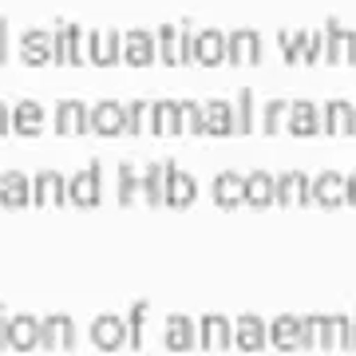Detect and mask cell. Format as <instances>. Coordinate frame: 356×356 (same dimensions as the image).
<instances>
[{
    "mask_svg": "<svg viewBox=\"0 0 356 356\" xmlns=\"http://www.w3.org/2000/svg\"><path fill=\"white\" fill-rule=\"evenodd\" d=\"M99 198H103V163L95 159L88 170H76L67 178V202L79 206V210H95Z\"/></svg>",
    "mask_w": 356,
    "mask_h": 356,
    "instance_id": "obj_1",
    "label": "cell"
},
{
    "mask_svg": "<svg viewBox=\"0 0 356 356\" xmlns=\"http://www.w3.org/2000/svg\"><path fill=\"white\" fill-rule=\"evenodd\" d=\"M154 36H159V60H163V64H170V67L194 64V32L186 24H182V28L163 24Z\"/></svg>",
    "mask_w": 356,
    "mask_h": 356,
    "instance_id": "obj_2",
    "label": "cell"
},
{
    "mask_svg": "<svg viewBox=\"0 0 356 356\" xmlns=\"http://www.w3.org/2000/svg\"><path fill=\"white\" fill-rule=\"evenodd\" d=\"M261 60H266V44H261V36H257L254 28H238V32L226 36V64L254 67Z\"/></svg>",
    "mask_w": 356,
    "mask_h": 356,
    "instance_id": "obj_3",
    "label": "cell"
},
{
    "mask_svg": "<svg viewBox=\"0 0 356 356\" xmlns=\"http://www.w3.org/2000/svg\"><path fill=\"white\" fill-rule=\"evenodd\" d=\"M51 44H56V64H83V60H91V32L83 36L79 24H60L51 32Z\"/></svg>",
    "mask_w": 356,
    "mask_h": 356,
    "instance_id": "obj_4",
    "label": "cell"
},
{
    "mask_svg": "<svg viewBox=\"0 0 356 356\" xmlns=\"http://www.w3.org/2000/svg\"><path fill=\"white\" fill-rule=\"evenodd\" d=\"M79 344V332H76V321L67 313H51L48 321H40V348L48 353H72Z\"/></svg>",
    "mask_w": 356,
    "mask_h": 356,
    "instance_id": "obj_5",
    "label": "cell"
},
{
    "mask_svg": "<svg viewBox=\"0 0 356 356\" xmlns=\"http://www.w3.org/2000/svg\"><path fill=\"white\" fill-rule=\"evenodd\" d=\"M325 64H332V67L356 64V32L344 28L341 20L325 24Z\"/></svg>",
    "mask_w": 356,
    "mask_h": 356,
    "instance_id": "obj_6",
    "label": "cell"
},
{
    "mask_svg": "<svg viewBox=\"0 0 356 356\" xmlns=\"http://www.w3.org/2000/svg\"><path fill=\"white\" fill-rule=\"evenodd\" d=\"M91 344L103 348V353H119V348H127V344H131L127 317H115V313L95 317V325H91Z\"/></svg>",
    "mask_w": 356,
    "mask_h": 356,
    "instance_id": "obj_7",
    "label": "cell"
},
{
    "mask_svg": "<svg viewBox=\"0 0 356 356\" xmlns=\"http://www.w3.org/2000/svg\"><path fill=\"white\" fill-rule=\"evenodd\" d=\"M91 131L103 135V139L127 135V103H119V99L95 103V107H91Z\"/></svg>",
    "mask_w": 356,
    "mask_h": 356,
    "instance_id": "obj_8",
    "label": "cell"
},
{
    "mask_svg": "<svg viewBox=\"0 0 356 356\" xmlns=\"http://www.w3.org/2000/svg\"><path fill=\"white\" fill-rule=\"evenodd\" d=\"M154 60H159V36H154V32H143V28L123 32V64L151 67Z\"/></svg>",
    "mask_w": 356,
    "mask_h": 356,
    "instance_id": "obj_9",
    "label": "cell"
},
{
    "mask_svg": "<svg viewBox=\"0 0 356 356\" xmlns=\"http://www.w3.org/2000/svg\"><path fill=\"white\" fill-rule=\"evenodd\" d=\"M321 127H325V135L353 139L356 135V107L348 99H329L321 107Z\"/></svg>",
    "mask_w": 356,
    "mask_h": 356,
    "instance_id": "obj_10",
    "label": "cell"
},
{
    "mask_svg": "<svg viewBox=\"0 0 356 356\" xmlns=\"http://www.w3.org/2000/svg\"><path fill=\"white\" fill-rule=\"evenodd\" d=\"M198 344H202L206 353H226V348H234V325H229V317L210 313V317L198 321Z\"/></svg>",
    "mask_w": 356,
    "mask_h": 356,
    "instance_id": "obj_11",
    "label": "cell"
},
{
    "mask_svg": "<svg viewBox=\"0 0 356 356\" xmlns=\"http://www.w3.org/2000/svg\"><path fill=\"white\" fill-rule=\"evenodd\" d=\"M313 202L325 206V210L348 206V178L337 175V170H325V175H317V178H313Z\"/></svg>",
    "mask_w": 356,
    "mask_h": 356,
    "instance_id": "obj_12",
    "label": "cell"
},
{
    "mask_svg": "<svg viewBox=\"0 0 356 356\" xmlns=\"http://www.w3.org/2000/svg\"><path fill=\"white\" fill-rule=\"evenodd\" d=\"M20 60L32 67H44V64H56V44H51V32L44 28H28L20 36Z\"/></svg>",
    "mask_w": 356,
    "mask_h": 356,
    "instance_id": "obj_13",
    "label": "cell"
},
{
    "mask_svg": "<svg viewBox=\"0 0 356 356\" xmlns=\"http://www.w3.org/2000/svg\"><path fill=\"white\" fill-rule=\"evenodd\" d=\"M285 131L289 135H297V139H313L321 127V107L313 99H293L289 103V123H285Z\"/></svg>",
    "mask_w": 356,
    "mask_h": 356,
    "instance_id": "obj_14",
    "label": "cell"
},
{
    "mask_svg": "<svg viewBox=\"0 0 356 356\" xmlns=\"http://www.w3.org/2000/svg\"><path fill=\"white\" fill-rule=\"evenodd\" d=\"M32 202H36L32 198V178L20 175V170H4L0 175V206L4 210H24Z\"/></svg>",
    "mask_w": 356,
    "mask_h": 356,
    "instance_id": "obj_15",
    "label": "cell"
},
{
    "mask_svg": "<svg viewBox=\"0 0 356 356\" xmlns=\"http://www.w3.org/2000/svg\"><path fill=\"white\" fill-rule=\"evenodd\" d=\"M301 341H305V317L285 313V317H277L273 325H269V344H273L277 353H297Z\"/></svg>",
    "mask_w": 356,
    "mask_h": 356,
    "instance_id": "obj_16",
    "label": "cell"
},
{
    "mask_svg": "<svg viewBox=\"0 0 356 356\" xmlns=\"http://www.w3.org/2000/svg\"><path fill=\"white\" fill-rule=\"evenodd\" d=\"M234 344H238V353H261L269 344V325L261 317H254V313L238 317V325H234Z\"/></svg>",
    "mask_w": 356,
    "mask_h": 356,
    "instance_id": "obj_17",
    "label": "cell"
},
{
    "mask_svg": "<svg viewBox=\"0 0 356 356\" xmlns=\"http://www.w3.org/2000/svg\"><path fill=\"white\" fill-rule=\"evenodd\" d=\"M32 198L36 206H67V178L60 170H40L32 178Z\"/></svg>",
    "mask_w": 356,
    "mask_h": 356,
    "instance_id": "obj_18",
    "label": "cell"
},
{
    "mask_svg": "<svg viewBox=\"0 0 356 356\" xmlns=\"http://www.w3.org/2000/svg\"><path fill=\"white\" fill-rule=\"evenodd\" d=\"M277 206H313V178L301 170L277 178Z\"/></svg>",
    "mask_w": 356,
    "mask_h": 356,
    "instance_id": "obj_19",
    "label": "cell"
},
{
    "mask_svg": "<svg viewBox=\"0 0 356 356\" xmlns=\"http://www.w3.org/2000/svg\"><path fill=\"white\" fill-rule=\"evenodd\" d=\"M194 64H202V67L226 64V32H218V28L194 32Z\"/></svg>",
    "mask_w": 356,
    "mask_h": 356,
    "instance_id": "obj_20",
    "label": "cell"
},
{
    "mask_svg": "<svg viewBox=\"0 0 356 356\" xmlns=\"http://www.w3.org/2000/svg\"><path fill=\"white\" fill-rule=\"evenodd\" d=\"M56 131H60V135H88L91 131V107H83L79 99L56 103Z\"/></svg>",
    "mask_w": 356,
    "mask_h": 356,
    "instance_id": "obj_21",
    "label": "cell"
},
{
    "mask_svg": "<svg viewBox=\"0 0 356 356\" xmlns=\"http://www.w3.org/2000/svg\"><path fill=\"white\" fill-rule=\"evenodd\" d=\"M163 344L170 348V353H191L194 344H198V329H194V321H191V317H182V313L166 317Z\"/></svg>",
    "mask_w": 356,
    "mask_h": 356,
    "instance_id": "obj_22",
    "label": "cell"
},
{
    "mask_svg": "<svg viewBox=\"0 0 356 356\" xmlns=\"http://www.w3.org/2000/svg\"><path fill=\"white\" fill-rule=\"evenodd\" d=\"M194 198H198V182L186 170L170 166V175H166V206L170 210H186V206H194Z\"/></svg>",
    "mask_w": 356,
    "mask_h": 356,
    "instance_id": "obj_23",
    "label": "cell"
},
{
    "mask_svg": "<svg viewBox=\"0 0 356 356\" xmlns=\"http://www.w3.org/2000/svg\"><path fill=\"white\" fill-rule=\"evenodd\" d=\"M8 348L13 353H32V348H40V321L28 317V313H16L8 321Z\"/></svg>",
    "mask_w": 356,
    "mask_h": 356,
    "instance_id": "obj_24",
    "label": "cell"
},
{
    "mask_svg": "<svg viewBox=\"0 0 356 356\" xmlns=\"http://www.w3.org/2000/svg\"><path fill=\"white\" fill-rule=\"evenodd\" d=\"M202 111H206V135H214V139H226V135H234V131H238V119H234V103L210 99V103H202Z\"/></svg>",
    "mask_w": 356,
    "mask_h": 356,
    "instance_id": "obj_25",
    "label": "cell"
},
{
    "mask_svg": "<svg viewBox=\"0 0 356 356\" xmlns=\"http://www.w3.org/2000/svg\"><path fill=\"white\" fill-rule=\"evenodd\" d=\"M277 202V178L266 175V170H254V175H245V206H254V210H266V206Z\"/></svg>",
    "mask_w": 356,
    "mask_h": 356,
    "instance_id": "obj_26",
    "label": "cell"
},
{
    "mask_svg": "<svg viewBox=\"0 0 356 356\" xmlns=\"http://www.w3.org/2000/svg\"><path fill=\"white\" fill-rule=\"evenodd\" d=\"M151 131L159 135V139H166V135H182L178 99H154L151 103Z\"/></svg>",
    "mask_w": 356,
    "mask_h": 356,
    "instance_id": "obj_27",
    "label": "cell"
},
{
    "mask_svg": "<svg viewBox=\"0 0 356 356\" xmlns=\"http://www.w3.org/2000/svg\"><path fill=\"white\" fill-rule=\"evenodd\" d=\"M13 131L24 135V139H36L40 131H44V107L36 99H20L13 107Z\"/></svg>",
    "mask_w": 356,
    "mask_h": 356,
    "instance_id": "obj_28",
    "label": "cell"
},
{
    "mask_svg": "<svg viewBox=\"0 0 356 356\" xmlns=\"http://www.w3.org/2000/svg\"><path fill=\"white\" fill-rule=\"evenodd\" d=\"M175 163H151L143 166V202L147 206H166V175Z\"/></svg>",
    "mask_w": 356,
    "mask_h": 356,
    "instance_id": "obj_29",
    "label": "cell"
},
{
    "mask_svg": "<svg viewBox=\"0 0 356 356\" xmlns=\"http://www.w3.org/2000/svg\"><path fill=\"white\" fill-rule=\"evenodd\" d=\"M123 60V36L119 32H91V64L111 67Z\"/></svg>",
    "mask_w": 356,
    "mask_h": 356,
    "instance_id": "obj_30",
    "label": "cell"
},
{
    "mask_svg": "<svg viewBox=\"0 0 356 356\" xmlns=\"http://www.w3.org/2000/svg\"><path fill=\"white\" fill-rule=\"evenodd\" d=\"M214 202L222 206V210L242 206L245 202V178L234 175V170H222V175L214 178Z\"/></svg>",
    "mask_w": 356,
    "mask_h": 356,
    "instance_id": "obj_31",
    "label": "cell"
},
{
    "mask_svg": "<svg viewBox=\"0 0 356 356\" xmlns=\"http://www.w3.org/2000/svg\"><path fill=\"white\" fill-rule=\"evenodd\" d=\"M115 198H119V206H135L143 194V175L135 170L131 163H119V170H115Z\"/></svg>",
    "mask_w": 356,
    "mask_h": 356,
    "instance_id": "obj_32",
    "label": "cell"
},
{
    "mask_svg": "<svg viewBox=\"0 0 356 356\" xmlns=\"http://www.w3.org/2000/svg\"><path fill=\"white\" fill-rule=\"evenodd\" d=\"M289 103L293 99H269L261 107V131L266 135H281L285 131V123H289Z\"/></svg>",
    "mask_w": 356,
    "mask_h": 356,
    "instance_id": "obj_33",
    "label": "cell"
},
{
    "mask_svg": "<svg viewBox=\"0 0 356 356\" xmlns=\"http://www.w3.org/2000/svg\"><path fill=\"white\" fill-rule=\"evenodd\" d=\"M178 115H182V135H206V111H202V103L178 99Z\"/></svg>",
    "mask_w": 356,
    "mask_h": 356,
    "instance_id": "obj_34",
    "label": "cell"
},
{
    "mask_svg": "<svg viewBox=\"0 0 356 356\" xmlns=\"http://www.w3.org/2000/svg\"><path fill=\"white\" fill-rule=\"evenodd\" d=\"M353 344V317H329V348L325 353H348Z\"/></svg>",
    "mask_w": 356,
    "mask_h": 356,
    "instance_id": "obj_35",
    "label": "cell"
},
{
    "mask_svg": "<svg viewBox=\"0 0 356 356\" xmlns=\"http://www.w3.org/2000/svg\"><path fill=\"white\" fill-rule=\"evenodd\" d=\"M281 56H285V64H305V32H281Z\"/></svg>",
    "mask_w": 356,
    "mask_h": 356,
    "instance_id": "obj_36",
    "label": "cell"
},
{
    "mask_svg": "<svg viewBox=\"0 0 356 356\" xmlns=\"http://www.w3.org/2000/svg\"><path fill=\"white\" fill-rule=\"evenodd\" d=\"M234 119H238V135H250V131H254V91H250V88L238 91V103H234Z\"/></svg>",
    "mask_w": 356,
    "mask_h": 356,
    "instance_id": "obj_37",
    "label": "cell"
},
{
    "mask_svg": "<svg viewBox=\"0 0 356 356\" xmlns=\"http://www.w3.org/2000/svg\"><path fill=\"white\" fill-rule=\"evenodd\" d=\"M143 127H151V103L131 99L127 103V135H143Z\"/></svg>",
    "mask_w": 356,
    "mask_h": 356,
    "instance_id": "obj_38",
    "label": "cell"
},
{
    "mask_svg": "<svg viewBox=\"0 0 356 356\" xmlns=\"http://www.w3.org/2000/svg\"><path fill=\"white\" fill-rule=\"evenodd\" d=\"M143 325H147V301H135L127 313V332H131V348H143Z\"/></svg>",
    "mask_w": 356,
    "mask_h": 356,
    "instance_id": "obj_39",
    "label": "cell"
},
{
    "mask_svg": "<svg viewBox=\"0 0 356 356\" xmlns=\"http://www.w3.org/2000/svg\"><path fill=\"white\" fill-rule=\"evenodd\" d=\"M305 64H325V32H305Z\"/></svg>",
    "mask_w": 356,
    "mask_h": 356,
    "instance_id": "obj_40",
    "label": "cell"
},
{
    "mask_svg": "<svg viewBox=\"0 0 356 356\" xmlns=\"http://www.w3.org/2000/svg\"><path fill=\"white\" fill-rule=\"evenodd\" d=\"M0 64H8V20L0 16Z\"/></svg>",
    "mask_w": 356,
    "mask_h": 356,
    "instance_id": "obj_41",
    "label": "cell"
},
{
    "mask_svg": "<svg viewBox=\"0 0 356 356\" xmlns=\"http://www.w3.org/2000/svg\"><path fill=\"white\" fill-rule=\"evenodd\" d=\"M4 135H13V107L0 103V139H4Z\"/></svg>",
    "mask_w": 356,
    "mask_h": 356,
    "instance_id": "obj_42",
    "label": "cell"
},
{
    "mask_svg": "<svg viewBox=\"0 0 356 356\" xmlns=\"http://www.w3.org/2000/svg\"><path fill=\"white\" fill-rule=\"evenodd\" d=\"M8 313H4V309H0V348H8Z\"/></svg>",
    "mask_w": 356,
    "mask_h": 356,
    "instance_id": "obj_43",
    "label": "cell"
},
{
    "mask_svg": "<svg viewBox=\"0 0 356 356\" xmlns=\"http://www.w3.org/2000/svg\"><path fill=\"white\" fill-rule=\"evenodd\" d=\"M348 206H356V170L348 175Z\"/></svg>",
    "mask_w": 356,
    "mask_h": 356,
    "instance_id": "obj_44",
    "label": "cell"
},
{
    "mask_svg": "<svg viewBox=\"0 0 356 356\" xmlns=\"http://www.w3.org/2000/svg\"><path fill=\"white\" fill-rule=\"evenodd\" d=\"M348 353H356V313H353V344H348Z\"/></svg>",
    "mask_w": 356,
    "mask_h": 356,
    "instance_id": "obj_45",
    "label": "cell"
}]
</instances>
